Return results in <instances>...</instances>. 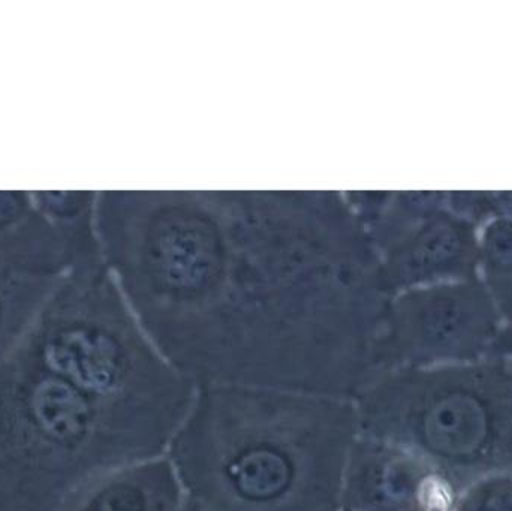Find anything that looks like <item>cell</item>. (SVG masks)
<instances>
[{
  "label": "cell",
  "mask_w": 512,
  "mask_h": 511,
  "mask_svg": "<svg viewBox=\"0 0 512 511\" xmlns=\"http://www.w3.org/2000/svg\"><path fill=\"white\" fill-rule=\"evenodd\" d=\"M96 228L138 323L195 387L354 401L382 374L391 297L345 192L104 191Z\"/></svg>",
  "instance_id": "6da1fadb"
},
{
  "label": "cell",
  "mask_w": 512,
  "mask_h": 511,
  "mask_svg": "<svg viewBox=\"0 0 512 511\" xmlns=\"http://www.w3.org/2000/svg\"><path fill=\"white\" fill-rule=\"evenodd\" d=\"M195 390L107 264L65 273L0 362V511H60L93 480L165 456Z\"/></svg>",
  "instance_id": "7a4b0ae2"
},
{
  "label": "cell",
  "mask_w": 512,
  "mask_h": 511,
  "mask_svg": "<svg viewBox=\"0 0 512 511\" xmlns=\"http://www.w3.org/2000/svg\"><path fill=\"white\" fill-rule=\"evenodd\" d=\"M360 434L352 399L209 384L195 390L165 456L207 511H340Z\"/></svg>",
  "instance_id": "3957f363"
},
{
  "label": "cell",
  "mask_w": 512,
  "mask_h": 511,
  "mask_svg": "<svg viewBox=\"0 0 512 511\" xmlns=\"http://www.w3.org/2000/svg\"><path fill=\"white\" fill-rule=\"evenodd\" d=\"M361 434L396 444L435 468L457 495L512 473V360L382 372L357 398Z\"/></svg>",
  "instance_id": "277c9868"
},
{
  "label": "cell",
  "mask_w": 512,
  "mask_h": 511,
  "mask_svg": "<svg viewBox=\"0 0 512 511\" xmlns=\"http://www.w3.org/2000/svg\"><path fill=\"white\" fill-rule=\"evenodd\" d=\"M448 192H387L366 227L382 284L403 291L478 278L480 227L447 206Z\"/></svg>",
  "instance_id": "5b68a950"
},
{
  "label": "cell",
  "mask_w": 512,
  "mask_h": 511,
  "mask_svg": "<svg viewBox=\"0 0 512 511\" xmlns=\"http://www.w3.org/2000/svg\"><path fill=\"white\" fill-rule=\"evenodd\" d=\"M502 327L478 278L403 291L388 305L379 345L382 372L480 362Z\"/></svg>",
  "instance_id": "8992f818"
},
{
  "label": "cell",
  "mask_w": 512,
  "mask_h": 511,
  "mask_svg": "<svg viewBox=\"0 0 512 511\" xmlns=\"http://www.w3.org/2000/svg\"><path fill=\"white\" fill-rule=\"evenodd\" d=\"M453 486L414 453L358 435L346 461L340 511H453Z\"/></svg>",
  "instance_id": "52a82bcc"
},
{
  "label": "cell",
  "mask_w": 512,
  "mask_h": 511,
  "mask_svg": "<svg viewBox=\"0 0 512 511\" xmlns=\"http://www.w3.org/2000/svg\"><path fill=\"white\" fill-rule=\"evenodd\" d=\"M0 266L9 276L60 278L72 261L32 191H0Z\"/></svg>",
  "instance_id": "ba28073f"
},
{
  "label": "cell",
  "mask_w": 512,
  "mask_h": 511,
  "mask_svg": "<svg viewBox=\"0 0 512 511\" xmlns=\"http://www.w3.org/2000/svg\"><path fill=\"white\" fill-rule=\"evenodd\" d=\"M185 500L173 465L161 456L93 480L60 511H180Z\"/></svg>",
  "instance_id": "9c48e42d"
},
{
  "label": "cell",
  "mask_w": 512,
  "mask_h": 511,
  "mask_svg": "<svg viewBox=\"0 0 512 511\" xmlns=\"http://www.w3.org/2000/svg\"><path fill=\"white\" fill-rule=\"evenodd\" d=\"M32 198L62 239L72 270L104 261L96 228L98 192L38 191Z\"/></svg>",
  "instance_id": "30bf717a"
},
{
  "label": "cell",
  "mask_w": 512,
  "mask_h": 511,
  "mask_svg": "<svg viewBox=\"0 0 512 511\" xmlns=\"http://www.w3.org/2000/svg\"><path fill=\"white\" fill-rule=\"evenodd\" d=\"M478 279L504 324H512V216H496L480 228Z\"/></svg>",
  "instance_id": "8fae6325"
},
{
  "label": "cell",
  "mask_w": 512,
  "mask_h": 511,
  "mask_svg": "<svg viewBox=\"0 0 512 511\" xmlns=\"http://www.w3.org/2000/svg\"><path fill=\"white\" fill-rule=\"evenodd\" d=\"M60 278L11 276L0 282V362L26 335Z\"/></svg>",
  "instance_id": "7c38bea8"
},
{
  "label": "cell",
  "mask_w": 512,
  "mask_h": 511,
  "mask_svg": "<svg viewBox=\"0 0 512 511\" xmlns=\"http://www.w3.org/2000/svg\"><path fill=\"white\" fill-rule=\"evenodd\" d=\"M453 511H512V473L481 477L457 495Z\"/></svg>",
  "instance_id": "4fadbf2b"
},
{
  "label": "cell",
  "mask_w": 512,
  "mask_h": 511,
  "mask_svg": "<svg viewBox=\"0 0 512 511\" xmlns=\"http://www.w3.org/2000/svg\"><path fill=\"white\" fill-rule=\"evenodd\" d=\"M490 356L512 360V324H504L501 333L496 338Z\"/></svg>",
  "instance_id": "5bb4252c"
},
{
  "label": "cell",
  "mask_w": 512,
  "mask_h": 511,
  "mask_svg": "<svg viewBox=\"0 0 512 511\" xmlns=\"http://www.w3.org/2000/svg\"><path fill=\"white\" fill-rule=\"evenodd\" d=\"M180 511H207L201 506L197 501L192 500V498L186 497L185 503H183L182 510Z\"/></svg>",
  "instance_id": "9a60e30c"
},
{
  "label": "cell",
  "mask_w": 512,
  "mask_h": 511,
  "mask_svg": "<svg viewBox=\"0 0 512 511\" xmlns=\"http://www.w3.org/2000/svg\"><path fill=\"white\" fill-rule=\"evenodd\" d=\"M11 278V276L6 275L5 270L2 269V266H0V282L5 281V279Z\"/></svg>",
  "instance_id": "2e32d148"
}]
</instances>
